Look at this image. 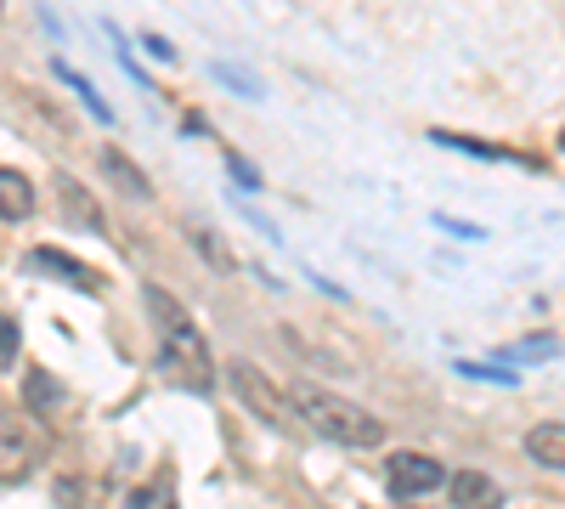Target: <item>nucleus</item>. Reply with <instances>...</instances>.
Segmentation results:
<instances>
[{"mask_svg": "<svg viewBox=\"0 0 565 509\" xmlns=\"http://www.w3.org/2000/svg\"><path fill=\"white\" fill-rule=\"evenodd\" d=\"M141 300H148V317L159 329V368L170 374V385H186L193 396H210L215 391V362H210V346L199 335V322L181 311V300L159 284L141 289Z\"/></svg>", "mask_w": 565, "mask_h": 509, "instance_id": "nucleus-1", "label": "nucleus"}, {"mask_svg": "<svg viewBox=\"0 0 565 509\" xmlns=\"http://www.w3.org/2000/svg\"><path fill=\"white\" fill-rule=\"evenodd\" d=\"M289 407H295V425L317 431L322 442H340V447H380L385 442V425L373 420L367 407L334 396V391H317V385H295L289 391Z\"/></svg>", "mask_w": 565, "mask_h": 509, "instance_id": "nucleus-2", "label": "nucleus"}, {"mask_svg": "<svg viewBox=\"0 0 565 509\" xmlns=\"http://www.w3.org/2000/svg\"><path fill=\"white\" fill-rule=\"evenodd\" d=\"M226 385L238 391V402L255 413L260 425H271V431H295V407H289V396H282L255 362H244V357H238V362H226Z\"/></svg>", "mask_w": 565, "mask_h": 509, "instance_id": "nucleus-3", "label": "nucleus"}, {"mask_svg": "<svg viewBox=\"0 0 565 509\" xmlns=\"http://www.w3.org/2000/svg\"><path fill=\"white\" fill-rule=\"evenodd\" d=\"M40 453H45L40 431H23V425L0 420V481H29L34 465H40Z\"/></svg>", "mask_w": 565, "mask_h": 509, "instance_id": "nucleus-4", "label": "nucleus"}, {"mask_svg": "<svg viewBox=\"0 0 565 509\" xmlns=\"http://www.w3.org/2000/svg\"><path fill=\"white\" fill-rule=\"evenodd\" d=\"M385 481H391V492H396V498H424V492L447 487V470L436 465L430 453H396Z\"/></svg>", "mask_w": 565, "mask_h": 509, "instance_id": "nucleus-5", "label": "nucleus"}, {"mask_svg": "<svg viewBox=\"0 0 565 509\" xmlns=\"http://www.w3.org/2000/svg\"><path fill=\"white\" fill-rule=\"evenodd\" d=\"M29 266L34 272H45V277H63L68 289H79V295H103V272H90V266H79L74 255H63V250H29Z\"/></svg>", "mask_w": 565, "mask_h": 509, "instance_id": "nucleus-6", "label": "nucleus"}, {"mask_svg": "<svg viewBox=\"0 0 565 509\" xmlns=\"http://www.w3.org/2000/svg\"><path fill=\"white\" fill-rule=\"evenodd\" d=\"M57 199H63V215L74 226H85V233H108V221H103V204L90 199L74 176H57Z\"/></svg>", "mask_w": 565, "mask_h": 509, "instance_id": "nucleus-7", "label": "nucleus"}, {"mask_svg": "<svg viewBox=\"0 0 565 509\" xmlns=\"http://www.w3.org/2000/svg\"><path fill=\"white\" fill-rule=\"evenodd\" d=\"M498 503H503V487L487 470H458L452 476V509H498Z\"/></svg>", "mask_w": 565, "mask_h": 509, "instance_id": "nucleus-8", "label": "nucleus"}, {"mask_svg": "<svg viewBox=\"0 0 565 509\" xmlns=\"http://www.w3.org/2000/svg\"><path fill=\"white\" fill-rule=\"evenodd\" d=\"M29 215H34V181L0 165V221H29Z\"/></svg>", "mask_w": 565, "mask_h": 509, "instance_id": "nucleus-9", "label": "nucleus"}, {"mask_svg": "<svg viewBox=\"0 0 565 509\" xmlns=\"http://www.w3.org/2000/svg\"><path fill=\"white\" fill-rule=\"evenodd\" d=\"M103 176L114 181V188H125L136 204H148V199H153V181L141 176V170H136V165H130L119 148H103Z\"/></svg>", "mask_w": 565, "mask_h": 509, "instance_id": "nucleus-10", "label": "nucleus"}, {"mask_svg": "<svg viewBox=\"0 0 565 509\" xmlns=\"http://www.w3.org/2000/svg\"><path fill=\"white\" fill-rule=\"evenodd\" d=\"M23 402H29L34 413L63 407V380H57V374H45V368H29V374H23Z\"/></svg>", "mask_w": 565, "mask_h": 509, "instance_id": "nucleus-11", "label": "nucleus"}, {"mask_svg": "<svg viewBox=\"0 0 565 509\" xmlns=\"http://www.w3.org/2000/svg\"><path fill=\"white\" fill-rule=\"evenodd\" d=\"M526 453L537 458L543 470H559L565 465V431H559V420H548V425H537L532 436H526Z\"/></svg>", "mask_w": 565, "mask_h": 509, "instance_id": "nucleus-12", "label": "nucleus"}, {"mask_svg": "<svg viewBox=\"0 0 565 509\" xmlns=\"http://www.w3.org/2000/svg\"><path fill=\"white\" fill-rule=\"evenodd\" d=\"M125 509H175V487H170V476H159V481H148V487H136V492L125 498Z\"/></svg>", "mask_w": 565, "mask_h": 509, "instance_id": "nucleus-13", "label": "nucleus"}, {"mask_svg": "<svg viewBox=\"0 0 565 509\" xmlns=\"http://www.w3.org/2000/svg\"><path fill=\"white\" fill-rule=\"evenodd\" d=\"M441 148H458V153H476V159H514L509 148H492V142H476V136H452V130H430Z\"/></svg>", "mask_w": 565, "mask_h": 509, "instance_id": "nucleus-14", "label": "nucleus"}, {"mask_svg": "<svg viewBox=\"0 0 565 509\" xmlns=\"http://www.w3.org/2000/svg\"><path fill=\"white\" fill-rule=\"evenodd\" d=\"M57 79H68V85H74V91H79V97H85V108H90V114H97V119H103V125H108V119H114V108H108V103H103V97H97V85H90V79H85V74H74V68H68V63H57Z\"/></svg>", "mask_w": 565, "mask_h": 509, "instance_id": "nucleus-15", "label": "nucleus"}, {"mask_svg": "<svg viewBox=\"0 0 565 509\" xmlns=\"http://www.w3.org/2000/svg\"><path fill=\"white\" fill-rule=\"evenodd\" d=\"M186 238H193V244H199V255H204V261H210L215 272H232V255L221 250V238L210 233V226H186Z\"/></svg>", "mask_w": 565, "mask_h": 509, "instance_id": "nucleus-16", "label": "nucleus"}, {"mask_svg": "<svg viewBox=\"0 0 565 509\" xmlns=\"http://www.w3.org/2000/svg\"><path fill=\"white\" fill-rule=\"evenodd\" d=\"M12 362H18V317L0 311V368H12Z\"/></svg>", "mask_w": 565, "mask_h": 509, "instance_id": "nucleus-17", "label": "nucleus"}, {"mask_svg": "<svg viewBox=\"0 0 565 509\" xmlns=\"http://www.w3.org/2000/svg\"><path fill=\"white\" fill-rule=\"evenodd\" d=\"M226 170L238 176V188H260V170H255L244 153H232V148H226Z\"/></svg>", "mask_w": 565, "mask_h": 509, "instance_id": "nucleus-18", "label": "nucleus"}, {"mask_svg": "<svg viewBox=\"0 0 565 509\" xmlns=\"http://www.w3.org/2000/svg\"><path fill=\"white\" fill-rule=\"evenodd\" d=\"M463 374H469V380H498V385H514L509 368H476V362H463Z\"/></svg>", "mask_w": 565, "mask_h": 509, "instance_id": "nucleus-19", "label": "nucleus"}, {"mask_svg": "<svg viewBox=\"0 0 565 509\" xmlns=\"http://www.w3.org/2000/svg\"><path fill=\"white\" fill-rule=\"evenodd\" d=\"M57 503H63V509H79V503H85V487H79V481H57Z\"/></svg>", "mask_w": 565, "mask_h": 509, "instance_id": "nucleus-20", "label": "nucleus"}, {"mask_svg": "<svg viewBox=\"0 0 565 509\" xmlns=\"http://www.w3.org/2000/svg\"><path fill=\"white\" fill-rule=\"evenodd\" d=\"M141 45H148L153 57H175V52H170V40H159V34H148V40H141Z\"/></svg>", "mask_w": 565, "mask_h": 509, "instance_id": "nucleus-21", "label": "nucleus"}]
</instances>
